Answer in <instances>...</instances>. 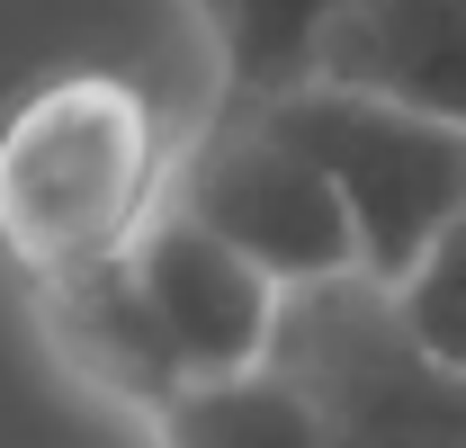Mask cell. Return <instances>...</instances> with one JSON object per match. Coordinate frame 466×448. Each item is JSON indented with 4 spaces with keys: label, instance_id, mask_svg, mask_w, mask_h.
I'll use <instances>...</instances> for the list:
<instances>
[{
    "label": "cell",
    "instance_id": "obj_1",
    "mask_svg": "<svg viewBox=\"0 0 466 448\" xmlns=\"http://www.w3.org/2000/svg\"><path fill=\"white\" fill-rule=\"evenodd\" d=\"M162 179L153 99L116 72H63L0 126V251L27 279L116 260L162 216Z\"/></svg>",
    "mask_w": 466,
    "mask_h": 448
},
{
    "label": "cell",
    "instance_id": "obj_2",
    "mask_svg": "<svg viewBox=\"0 0 466 448\" xmlns=\"http://www.w3.org/2000/svg\"><path fill=\"white\" fill-rule=\"evenodd\" d=\"M269 377L314 403L323 448H466V377L404 332L395 287L377 279L296 287Z\"/></svg>",
    "mask_w": 466,
    "mask_h": 448
},
{
    "label": "cell",
    "instance_id": "obj_3",
    "mask_svg": "<svg viewBox=\"0 0 466 448\" xmlns=\"http://www.w3.org/2000/svg\"><path fill=\"white\" fill-rule=\"evenodd\" d=\"M260 117L279 144H296L341 188L350 224H359V279L404 287L431 260V242L466 216V135L440 117H412L395 99L341 90V81H305Z\"/></svg>",
    "mask_w": 466,
    "mask_h": 448
},
{
    "label": "cell",
    "instance_id": "obj_4",
    "mask_svg": "<svg viewBox=\"0 0 466 448\" xmlns=\"http://www.w3.org/2000/svg\"><path fill=\"white\" fill-rule=\"evenodd\" d=\"M188 224H207L216 242H233L251 270L288 287H332L359 279V224H350L341 188L305 162L296 144L269 135L260 108H216V126L171 162V198Z\"/></svg>",
    "mask_w": 466,
    "mask_h": 448
},
{
    "label": "cell",
    "instance_id": "obj_5",
    "mask_svg": "<svg viewBox=\"0 0 466 448\" xmlns=\"http://www.w3.org/2000/svg\"><path fill=\"white\" fill-rule=\"evenodd\" d=\"M27 287H36V332L63 359V377H81L90 394L144 412L153 431L179 412V394L198 377H188V359H179L135 251L90 260V270H55V279H27Z\"/></svg>",
    "mask_w": 466,
    "mask_h": 448
},
{
    "label": "cell",
    "instance_id": "obj_6",
    "mask_svg": "<svg viewBox=\"0 0 466 448\" xmlns=\"http://www.w3.org/2000/svg\"><path fill=\"white\" fill-rule=\"evenodd\" d=\"M135 260H144V287H153V305H162V323H171V341H179V359H188L198 386H225V377H260L269 368L279 323H288V287L269 270H251L233 242H216L207 224H188L179 207H162L144 224Z\"/></svg>",
    "mask_w": 466,
    "mask_h": 448
},
{
    "label": "cell",
    "instance_id": "obj_7",
    "mask_svg": "<svg viewBox=\"0 0 466 448\" xmlns=\"http://www.w3.org/2000/svg\"><path fill=\"white\" fill-rule=\"evenodd\" d=\"M314 81H341L466 135V0H350Z\"/></svg>",
    "mask_w": 466,
    "mask_h": 448
},
{
    "label": "cell",
    "instance_id": "obj_8",
    "mask_svg": "<svg viewBox=\"0 0 466 448\" xmlns=\"http://www.w3.org/2000/svg\"><path fill=\"white\" fill-rule=\"evenodd\" d=\"M207 9V36L225 63V108H269L314 81L323 36L350 0H198Z\"/></svg>",
    "mask_w": 466,
    "mask_h": 448
},
{
    "label": "cell",
    "instance_id": "obj_9",
    "mask_svg": "<svg viewBox=\"0 0 466 448\" xmlns=\"http://www.w3.org/2000/svg\"><path fill=\"white\" fill-rule=\"evenodd\" d=\"M162 448H323L314 403L288 377H225V386H188L179 412L162 422Z\"/></svg>",
    "mask_w": 466,
    "mask_h": 448
},
{
    "label": "cell",
    "instance_id": "obj_10",
    "mask_svg": "<svg viewBox=\"0 0 466 448\" xmlns=\"http://www.w3.org/2000/svg\"><path fill=\"white\" fill-rule=\"evenodd\" d=\"M395 305H404V332L421 341L440 368L466 377V216L431 242V260L395 287Z\"/></svg>",
    "mask_w": 466,
    "mask_h": 448
}]
</instances>
